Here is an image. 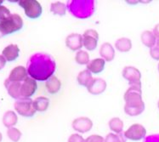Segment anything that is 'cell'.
<instances>
[{
    "instance_id": "28",
    "label": "cell",
    "mask_w": 159,
    "mask_h": 142,
    "mask_svg": "<svg viewBox=\"0 0 159 142\" xmlns=\"http://www.w3.org/2000/svg\"><path fill=\"white\" fill-rule=\"evenodd\" d=\"M7 135L12 141L18 142L20 139V137H21V132L18 129H16V128L12 127V128L8 129Z\"/></svg>"
},
{
    "instance_id": "29",
    "label": "cell",
    "mask_w": 159,
    "mask_h": 142,
    "mask_svg": "<svg viewBox=\"0 0 159 142\" xmlns=\"http://www.w3.org/2000/svg\"><path fill=\"white\" fill-rule=\"evenodd\" d=\"M105 142H125V139L122 134H108L106 137Z\"/></svg>"
},
{
    "instance_id": "37",
    "label": "cell",
    "mask_w": 159,
    "mask_h": 142,
    "mask_svg": "<svg viewBox=\"0 0 159 142\" xmlns=\"http://www.w3.org/2000/svg\"><path fill=\"white\" fill-rule=\"evenodd\" d=\"M157 47L159 48V39H157Z\"/></svg>"
},
{
    "instance_id": "16",
    "label": "cell",
    "mask_w": 159,
    "mask_h": 142,
    "mask_svg": "<svg viewBox=\"0 0 159 142\" xmlns=\"http://www.w3.org/2000/svg\"><path fill=\"white\" fill-rule=\"evenodd\" d=\"M20 48L16 44H10L3 48L2 55L5 58L7 62H13L19 56Z\"/></svg>"
},
{
    "instance_id": "6",
    "label": "cell",
    "mask_w": 159,
    "mask_h": 142,
    "mask_svg": "<svg viewBox=\"0 0 159 142\" xmlns=\"http://www.w3.org/2000/svg\"><path fill=\"white\" fill-rule=\"evenodd\" d=\"M15 109L20 115L26 117H33L36 112L33 100L30 98H20L15 103Z\"/></svg>"
},
{
    "instance_id": "15",
    "label": "cell",
    "mask_w": 159,
    "mask_h": 142,
    "mask_svg": "<svg viewBox=\"0 0 159 142\" xmlns=\"http://www.w3.org/2000/svg\"><path fill=\"white\" fill-rule=\"evenodd\" d=\"M27 74L28 73H27L26 68L22 66H19L14 68L11 71L10 76H9V79L10 81H13V82H20V83L21 81H24L28 78Z\"/></svg>"
},
{
    "instance_id": "1",
    "label": "cell",
    "mask_w": 159,
    "mask_h": 142,
    "mask_svg": "<svg viewBox=\"0 0 159 142\" xmlns=\"http://www.w3.org/2000/svg\"><path fill=\"white\" fill-rule=\"evenodd\" d=\"M56 64L51 55L46 53H36L28 60L26 71L30 77L38 81H45L51 78Z\"/></svg>"
},
{
    "instance_id": "40",
    "label": "cell",
    "mask_w": 159,
    "mask_h": 142,
    "mask_svg": "<svg viewBox=\"0 0 159 142\" xmlns=\"http://www.w3.org/2000/svg\"><path fill=\"white\" fill-rule=\"evenodd\" d=\"M158 71H159V64H158Z\"/></svg>"
},
{
    "instance_id": "21",
    "label": "cell",
    "mask_w": 159,
    "mask_h": 142,
    "mask_svg": "<svg viewBox=\"0 0 159 142\" xmlns=\"http://www.w3.org/2000/svg\"><path fill=\"white\" fill-rule=\"evenodd\" d=\"M18 122V117L15 112L8 111L3 117V125L7 127L8 129L12 128L14 125H16Z\"/></svg>"
},
{
    "instance_id": "34",
    "label": "cell",
    "mask_w": 159,
    "mask_h": 142,
    "mask_svg": "<svg viewBox=\"0 0 159 142\" xmlns=\"http://www.w3.org/2000/svg\"><path fill=\"white\" fill-rule=\"evenodd\" d=\"M6 62L7 61L3 55H0V70H2L4 67V66L6 64Z\"/></svg>"
},
{
    "instance_id": "7",
    "label": "cell",
    "mask_w": 159,
    "mask_h": 142,
    "mask_svg": "<svg viewBox=\"0 0 159 142\" xmlns=\"http://www.w3.org/2000/svg\"><path fill=\"white\" fill-rule=\"evenodd\" d=\"M123 77L129 82L130 86H140L141 87L140 71L134 66H126L123 70Z\"/></svg>"
},
{
    "instance_id": "2",
    "label": "cell",
    "mask_w": 159,
    "mask_h": 142,
    "mask_svg": "<svg viewBox=\"0 0 159 142\" xmlns=\"http://www.w3.org/2000/svg\"><path fill=\"white\" fill-rule=\"evenodd\" d=\"M124 112L129 116H138L143 112L145 104L141 97V87L130 86L124 94Z\"/></svg>"
},
{
    "instance_id": "18",
    "label": "cell",
    "mask_w": 159,
    "mask_h": 142,
    "mask_svg": "<svg viewBox=\"0 0 159 142\" xmlns=\"http://www.w3.org/2000/svg\"><path fill=\"white\" fill-rule=\"evenodd\" d=\"M100 55L107 62H111L115 56V50L109 43H105L100 48Z\"/></svg>"
},
{
    "instance_id": "32",
    "label": "cell",
    "mask_w": 159,
    "mask_h": 142,
    "mask_svg": "<svg viewBox=\"0 0 159 142\" xmlns=\"http://www.w3.org/2000/svg\"><path fill=\"white\" fill-rule=\"evenodd\" d=\"M68 142H84V140L78 134H73L69 137Z\"/></svg>"
},
{
    "instance_id": "26",
    "label": "cell",
    "mask_w": 159,
    "mask_h": 142,
    "mask_svg": "<svg viewBox=\"0 0 159 142\" xmlns=\"http://www.w3.org/2000/svg\"><path fill=\"white\" fill-rule=\"evenodd\" d=\"M50 11L54 15H58V16H63L66 11V6L64 3L62 2H55L51 3L50 5Z\"/></svg>"
},
{
    "instance_id": "24",
    "label": "cell",
    "mask_w": 159,
    "mask_h": 142,
    "mask_svg": "<svg viewBox=\"0 0 159 142\" xmlns=\"http://www.w3.org/2000/svg\"><path fill=\"white\" fill-rule=\"evenodd\" d=\"M77 79H78V84L80 85L87 87L91 82V80L93 79V78H92V74H91L90 71L89 70H84L81 72H79Z\"/></svg>"
},
{
    "instance_id": "14",
    "label": "cell",
    "mask_w": 159,
    "mask_h": 142,
    "mask_svg": "<svg viewBox=\"0 0 159 142\" xmlns=\"http://www.w3.org/2000/svg\"><path fill=\"white\" fill-rule=\"evenodd\" d=\"M4 86L8 90V94L12 98L16 99V100H19L21 98V94H20L21 84L20 82H13L8 78L4 81Z\"/></svg>"
},
{
    "instance_id": "36",
    "label": "cell",
    "mask_w": 159,
    "mask_h": 142,
    "mask_svg": "<svg viewBox=\"0 0 159 142\" xmlns=\"http://www.w3.org/2000/svg\"><path fill=\"white\" fill-rule=\"evenodd\" d=\"M2 139H3V137H2V134L0 133V142L2 141Z\"/></svg>"
},
{
    "instance_id": "17",
    "label": "cell",
    "mask_w": 159,
    "mask_h": 142,
    "mask_svg": "<svg viewBox=\"0 0 159 142\" xmlns=\"http://www.w3.org/2000/svg\"><path fill=\"white\" fill-rule=\"evenodd\" d=\"M105 63H106V61L104 59H94L89 62V64L87 65V70L90 71L91 73L98 74L104 70Z\"/></svg>"
},
{
    "instance_id": "19",
    "label": "cell",
    "mask_w": 159,
    "mask_h": 142,
    "mask_svg": "<svg viewBox=\"0 0 159 142\" xmlns=\"http://www.w3.org/2000/svg\"><path fill=\"white\" fill-rule=\"evenodd\" d=\"M46 89L49 91V94H55L58 93L59 90L61 89V83L55 76H52L46 81Z\"/></svg>"
},
{
    "instance_id": "23",
    "label": "cell",
    "mask_w": 159,
    "mask_h": 142,
    "mask_svg": "<svg viewBox=\"0 0 159 142\" xmlns=\"http://www.w3.org/2000/svg\"><path fill=\"white\" fill-rule=\"evenodd\" d=\"M115 46L117 50H119L120 52H128L132 48V42L130 39L127 38H122L117 39Z\"/></svg>"
},
{
    "instance_id": "12",
    "label": "cell",
    "mask_w": 159,
    "mask_h": 142,
    "mask_svg": "<svg viewBox=\"0 0 159 142\" xmlns=\"http://www.w3.org/2000/svg\"><path fill=\"white\" fill-rule=\"evenodd\" d=\"M66 45L71 50L76 51L84 46L83 44V36L78 33H71L66 39Z\"/></svg>"
},
{
    "instance_id": "11",
    "label": "cell",
    "mask_w": 159,
    "mask_h": 142,
    "mask_svg": "<svg viewBox=\"0 0 159 142\" xmlns=\"http://www.w3.org/2000/svg\"><path fill=\"white\" fill-rule=\"evenodd\" d=\"M93 127V122L89 117H78L72 122V128L79 133L89 132Z\"/></svg>"
},
{
    "instance_id": "33",
    "label": "cell",
    "mask_w": 159,
    "mask_h": 142,
    "mask_svg": "<svg viewBox=\"0 0 159 142\" xmlns=\"http://www.w3.org/2000/svg\"><path fill=\"white\" fill-rule=\"evenodd\" d=\"M150 55L154 60L159 61V48L157 47H152L150 49Z\"/></svg>"
},
{
    "instance_id": "10",
    "label": "cell",
    "mask_w": 159,
    "mask_h": 142,
    "mask_svg": "<svg viewBox=\"0 0 159 142\" xmlns=\"http://www.w3.org/2000/svg\"><path fill=\"white\" fill-rule=\"evenodd\" d=\"M37 89H38V84L35 79L27 78L21 84V88H20L21 98H30L35 94Z\"/></svg>"
},
{
    "instance_id": "38",
    "label": "cell",
    "mask_w": 159,
    "mask_h": 142,
    "mask_svg": "<svg viewBox=\"0 0 159 142\" xmlns=\"http://www.w3.org/2000/svg\"><path fill=\"white\" fill-rule=\"evenodd\" d=\"M3 3V0H0V6H1V3Z\"/></svg>"
},
{
    "instance_id": "9",
    "label": "cell",
    "mask_w": 159,
    "mask_h": 142,
    "mask_svg": "<svg viewBox=\"0 0 159 142\" xmlns=\"http://www.w3.org/2000/svg\"><path fill=\"white\" fill-rule=\"evenodd\" d=\"M98 39H99V34L95 30H86L83 35L84 46L88 50H94L97 47Z\"/></svg>"
},
{
    "instance_id": "22",
    "label": "cell",
    "mask_w": 159,
    "mask_h": 142,
    "mask_svg": "<svg viewBox=\"0 0 159 142\" xmlns=\"http://www.w3.org/2000/svg\"><path fill=\"white\" fill-rule=\"evenodd\" d=\"M49 105V100L46 97H38L33 100V106L38 112H45Z\"/></svg>"
},
{
    "instance_id": "30",
    "label": "cell",
    "mask_w": 159,
    "mask_h": 142,
    "mask_svg": "<svg viewBox=\"0 0 159 142\" xmlns=\"http://www.w3.org/2000/svg\"><path fill=\"white\" fill-rule=\"evenodd\" d=\"M10 16H11V13L10 10H8V8L5 6L1 5L0 6V23L8 19Z\"/></svg>"
},
{
    "instance_id": "13",
    "label": "cell",
    "mask_w": 159,
    "mask_h": 142,
    "mask_svg": "<svg viewBox=\"0 0 159 142\" xmlns=\"http://www.w3.org/2000/svg\"><path fill=\"white\" fill-rule=\"evenodd\" d=\"M88 91L92 94H100L107 89L106 81L101 78H93L87 86Z\"/></svg>"
},
{
    "instance_id": "39",
    "label": "cell",
    "mask_w": 159,
    "mask_h": 142,
    "mask_svg": "<svg viewBox=\"0 0 159 142\" xmlns=\"http://www.w3.org/2000/svg\"><path fill=\"white\" fill-rule=\"evenodd\" d=\"M157 105H158V108H159V101H158V103H157Z\"/></svg>"
},
{
    "instance_id": "4",
    "label": "cell",
    "mask_w": 159,
    "mask_h": 142,
    "mask_svg": "<svg viewBox=\"0 0 159 142\" xmlns=\"http://www.w3.org/2000/svg\"><path fill=\"white\" fill-rule=\"evenodd\" d=\"M23 20L18 14H12L11 16L0 23V33L2 37L17 32L22 28Z\"/></svg>"
},
{
    "instance_id": "27",
    "label": "cell",
    "mask_w": 159,
    "mask_h": 142,
    "mask_svg": "<svg viewBox=\"0 0 159 142\" xmlns=\"http://www.w3.org/2000/svg\"><path fill=\"white\" fill-rule=\"evenodd\" d=\"M75 60L78 64L80 65H88L89 62V55L86 51L79 50L76 55Z\"/></svg>"
},
{
    "instance_id": "20",
    "label": "cell",
    "mask_w": 159,
    "mask_h": 142,
    "mask_svg": "<svg viewBox=\"0 0 159 142\" xmlns=\"http://www.w3.org/2000/svg\"><path fill=\"white\" fill-rule=\"evenodd\" d=\"M156 37L153 34L152 32H150V31H145L141 33L140 36V39H141V42L145 46L148 47V48H152L154 45L156 44L157 40Z\"/></svg>"
},
{
    "instance_id": "25",
    "label": "cell",
    "mask_w": 159,
    "mask_h": 142,
    "mask_svg": "<svg viewBox=\"0 0 159 142\" xmlns=\"http://www.w3.org/2000/svg\"><path fill=\"white\" fill-rule=\"evenodd\" d=\"M109 127L111 131L121 134L124 129V122L118 117H113L109 121Z\"/></svg>"
},
{
    "instance_id": "8",
    "label": "cell",
    "mask_w": 159,
    "mask_h": 142,
    "mask_svg": "<svg viewBox=\"0 0 159 142\" xmlns=\"http://www.w3.org/2000/svg\"><path fill=\"white\" fill-rule=\"evenodd\" d=\"M146 135V130L141 124H133L124 132V136L127 139L131 140H140L143 139Z\"/></svg>"
},
{
    "instance_id": "3",
    "label": "cell",
    "mask_w": 159,
    "mask_h": 142,
    "mask_svg": "<svg viewBox=\"0 0 159 142\" xmlns=\"http://www.w3.org/2000/svg\"><path fill=\"white\" fill-rule=\"evenodd\" d=\"M66 9L77 18H89L94 13V2L93 0H71L67 2Z\"/></svg>"
},
{
    "instance_id": "31",
    "label": "cell",
    "mask_w": 159,
    "mask_h": 142,
    "mask_svg": "<svg viewBox=\"0 0 159 142\" xmlns=\"http://www.w3.org/2000/svg\"><path fill=\"white\" fill-rule=\"evenodd\" d=\"M84 142H105V140L102 136L93 135L89 136L87 139L84 140Z\"/></svg>"
},
{
    "instance_id": "35",
    "label": "cell",
    "mask_w": 159,
    "mask_h": 142,
    "mask_svg": "<svg viewBox=\"0 0 159 142\" xmlns=\"http://www.w3.org/2000/svg\"><path fill=\"white\" fill-rule=\"evenodd\" d=\"M153 34L155 35L156 38L159 39V23L154 27V29H153Z\"/></svg>"
},
{
    "instance_id": "5",
    "label": "cell",
    "mask_w": 159,
    "mask_h": 142,
    "mask_svg": "<svg viewBox=\"0 0 159 142\" xmlns=\"http://www.w3.org/2000/svg\"><path fill=\"white\" fill-rule=\"evenodd\" d=\"M18 3L30 19H37L42 14V6L36 0H20Z\"/></svg>"
}]
</instances>
